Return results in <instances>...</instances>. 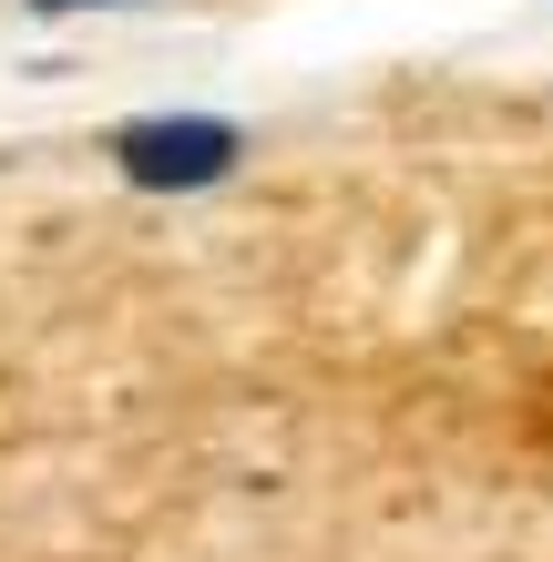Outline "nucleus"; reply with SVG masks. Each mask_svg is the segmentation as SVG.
Masks as SVG:
<instances>
[{"instance_id":"nucleus-1","label":"nucleus","mask_w":553,"mask_h":562,"mask_svg":"<svg viewBox=\"0 0 553 562\" xmlns=\"http://www.w3.org/2000/svg\"><path fill=\"white\" fill-rule=\"evenodd\" d=\"M225 154H236L225 123H134L123 134V175L134 184H206V175H225Z\"/></svg>"},{"instance_id":"nucleus-2","label":"nucleus","mask_w":553,"mask_h":562,"mask_svg":"<svg viewBox=\"0 0 553 562\" xmlns=\"http://www.w3.org/2000/svg\"><path fill=\"white\" fill-rule=\"evenodd\" d=\"M52 11H62V0H52Z\"/></svg>"}]
</instances>
